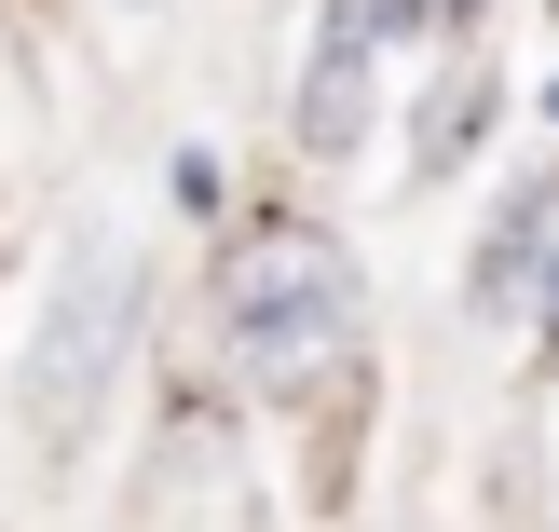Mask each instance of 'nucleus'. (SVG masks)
Segmentation results:
<instances>
[{
  "label": "nucleus",
  "mask_w": 559,
  "mask_h": 532,
  "mask_svg": "<svg viewBox=\"0 0 559 532\" xmlns=\"http://www.w3.org/2000/svg\"><path fill=\"white\" fill-rule=\"evenodd\" d=\"M424 14H437V42H464V27H478L491 0H424Z\"/></svg>",
  "instance_id": "obj_6"
},
{
  "label": "nucleus",
  "mask_w": 559,
  "mask_h": 532,
  "mask_svg": "<svg viewBox=\"0 0 559 532\" xmlns=\"http://www.w3.org/2000/svg\"><path fill=\"white\" fill-rule=\"evenodd\" d=\"M136 328H151V260H136L109 218L69 233V260H55V287H41V328H27V369H14V410H27L41 451H82V437H96Z\"/></svg>",
  "instance_id": "obj_2"
},
{
  "label": "nucleus",
  "mask_w": 559,
  "mask_h": 532,
  "mask_svg": "<svg viewBox=\"0 0 559 532\" xmlns=\"http://www.w3.org/2000/svg\"><path fill=\"white\" fill-rule=\"evenodd\" d=\"M464 300H478V315H506V328H533V342H559V164L506 178L478 260H464Z\"/></svg>",
  "instance_id": "obj_3"
},
{
  "label": "nucleus",
  "mask_w": 559,
  "mask_h": 532,
  "mask_svg": "<svg viewBox=\"0 0 559 532\" xmlns=\"http://www.w3.org/2000/svg\"><path fill=\"white\" fill-rule=\"evenodd\" d=\"M369 328V273L328 218H246L218 260V355L260 397H314Z\"/></svg>",
  "instance_id": "obj_1"
},
{
  "label": "nucleus",
  "mask_w": 559,
  "mask_h": 532,
  "mask_svg": "<svg viewBox=\"0 0 559 532\" xmlns=\"http://www.w3.org/2000/svg\"><path fill=\"white\" fill-rule=\"evenodd\" d=\"M491 137V69H451L424 109H409V178H464Z\"/></svg>",
  "instance_id": "obj_5"
},
{
  "label": "nucleus",
  "mask_w": 559,
  "mask_h": 532,
  "mask_svg": "<svg viewBox=\"0 0 559 532\" xmlns=\"http://www.w3.org/2000/svg\"><path fill=\"white\" fill-rule=\"evenodd\" d=\"M382 14L369 0H328L314 14V55H300V96H287V137L314 164H342V151H369V123H382Z\"/></svg>",
  "instance_id": "obj_4"
},
{
  "label": "nucleus",
  "mask_w": 559,
  "mask_h": 532,
  "mask_svg": "<svg viewBox=\"0 0 559 532\" xmlns=\"http://www.w3.org/2000/svg\"><path fill=\"white\" fill-rule=\"evenodd\" d=\"M546 123H559V82H546Z\"/></svg>",
  "instance_id": "obj_7"
}]
</instances>
